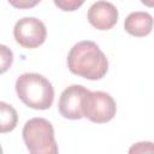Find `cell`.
<instances>
[{
    "label": "cell",
    "instance_id": "1",
    "mask_svg": "<svg viewBox=\"0 0 154 154\" xmlns=\"http://www.w3.org/2000/svg\"><path fill=\"white\" fill-rule=\"evenodd\" d=\"M69 70L85 79H101L108 70V60L105 53L93 41L76 43L67 55Z\"/></svg>",
    "mask_w": 154,
    "mask_h": 154
},
{
    "label": "cell",
    "instance_id": "2",
    "mask_svg": "<svg viewBox=\"0 0 154 154\" xmlns=\"http://www.w3.org/2000/svg\"><path fill=\"white\" fill-rule=\"evenodd\" d=\"M16 91L24 105L34 109H48L54 100V88L42 75L29 72L16 81Z\"/></svg>",
    "mask_w": 154,
    "mask_h": 154
},
{
    "label": "cell",
    "instance_id": "3",
    "mask_svg": "<svg viewBox=\"0 0 154 154\" xmlns=\"http://www.w3.org/2000/svg\"><path fill=\"white\" fill-rule=\"evenodd\" d=\"M24 143L31 154H57L53 125L45 118L28 120L22 131Z\"/></svg>",
    "mask_w": 154,
    "mask_h": 154
},
{
    "label": "cell",
    "instance_id": "4",
    "mask_svg": "<svg viewBox=\"0 0 154 154\" xmlns=\"http://www.w3.org/2000/svg\"><path fill=\"white\" fill-rule=\"evenodd\" d=\"M117 112L114 99L105 91H90L84 105V117L93 123L102 124L113 119Z\"/></svg>",
    "mask_w": 154,
    "mask_h": 154
},
{
    "label": "cell",
    "instance_id": "5",
    "mask_svg": "<svg viewBox=\"0 0 154 154\" xmlns=\"http://www.w3.org/2000/svg\"><path fill=\"white\" fill-rule=\"evenodd\" d=\"M13 36L16 42L24 48H37L41 46L47 36L45 24L34 17H24L19 19L13 28Z\"/></svg>",
    "mask_w": 154,
    "mask_h": 154
},
{
    "label": "cell",
    "instance_id": "6",
    "mask_svg": "<svg viewBox=\"0 0 154 154\" xmlns=\"http://www.w3.org/2000/svg\"><path fill=\"white\" fill-rule=\"evenodd\" d=\"M85 87L81 84H72L67 87L59 99V112L66 119H81L84 117V105L88 94Z\"/></svg>",
    "mask_w": 154,
    "mask_h": 154
},
{
    "label": "cell",
    "instance_id": "7",
    "mask_svg": "<svg viewBox=\"0 0 154 154\" xmlns=\"http://www.w3.org/2000/svg\"><path fill=\"white\" fill-rule=\"evenodd\" d=\"M88 20L97 30H109L118 22V10L108 1H96L88 10Z\"/></svg>",
    "mask_w": 154,
    "mask_h": 154
},
{
    "label": "cell",
    "instance_id": "8",
    "mask_svg": "<svg viewBox=\"0 0 154 154\" xmlns=\"http://www.w3.org/2000/svg\"><path fill=\"white\" fill-rule=\"evenodd\" d=\"M153 25H154L153 17L149 13L142 11L130 13L124 22L125 31L136 37H143L150 34Z\"/></svg>",
    "mask_w": 154,
    "mask_h": 154
},
{
    "label": "cell",
    "instance_id": "9",
    "mask_svg": "<svg viewBox=\"0 0 154 154\" xmlns=\"http://www.w3.org/2000/svg\"><path fill=\"white\" fill-rule=\"evenodd\" d=\"M0 118H1V123H0V130L2 134L12 131L18 122V116L16 109L11 106L7 105L6 102H0Z\"/></svg>",
    "mask_w": 154,
    "mask_h": 154
},
{
    "label": "cell",
    "instance_id": "10",
    "mask_svg": "<svg viewBox=\"0 0 154 154\" xmlns=\"http://www.w3.org/2000/svg\"><path fill=\"white\" fill-rule=\"evenodd\" d=\"M53 1L58 6V8H60L61 11L72 12L79 8L85 0H53Z\"/></svg>",
    "mask_w": 154,
    "mask_h": 154
},
{
    "label": "cell",
    "instance_id": "11",
    "mask_svg": "<svg viewBox=\"0 0 154 154\" xmlns=\"http://www.w3.org/2000/svg\"><path fill=\"white\" fill-rule=\"evenodd\" d=\"M0 48H1V72H5L11 66L13 55H12V52L10 49H7L6 46L1 45Z\"/></svg>",
    "mask_w": 154,
    "mask_h": 154
},
{
    "label": "cell",
    "instance_id": "12",
    "mask_svg": "<svg viewBox=\"0 0 154 154\" xmlns=\"http://www.w3.org/2000/svg\"><path fill=\"white\" fill-rule=\"evenodd\" d=\"M129 153H154V143L138 142L129 149Z\"/></svg>",
    "mask_w": 154,
    "mask_h": 154
},
{
    "label": "cell",
    "instance_id": "13",
    "mask_svg": "<svg viewBox=\"0 0 154 154\" xmlns=\"http://www.w3.org/2000/svg\"><path fill=\"white\" fill-rule=\"evenodd\" d=\"M41 0H8V2L19 10H28V8H32L35 7Z\"/></svg>",
    "mask_w": 154,
    "mask_h": 154
},
{
    "label": "cell",
    "instance_id": "14",
    "mask_svg": "<svg viewBox=\"0 0 154 154\" xmlns=\"http://www.w3.org/2000/svg\"><path fill=\"white\" fill-rule=\"evenodd\" d=\"M141 2L148 7H154V0H141Z\"/></svg>",
    "mask_w": 154,
    "mask_h": 154
}]
</instances>
